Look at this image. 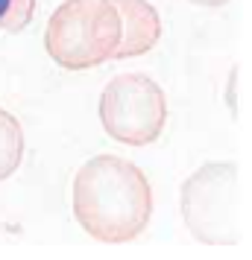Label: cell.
<instances>
[{"label": "cell", "mask_w": 252, "mask_h": 260, "mask_svg": "<svg viewBox=\"0 0 252 260\" xmlns=\"http://www.w3.org/2000/svg\"><path fill=\"white\" fill-rule=\"evenodd\" d=\"M73 216L100 243H129L153 216V190L144 170L118 155L88 158L73 178Z\"/></svg>", "instance_id": "6da1fadb"}, {"label": "cell", "mask_w": 252, "mask_h": 260, "mask_svg": "<svg viewBox=\"0 0 252 260\" xmlns=\"http://www.w3.org/2000/svg\"><path fill=\"white\" fill-rule=\"evenodd\" d=\"M123 24L115 0H65L50 15L44 50L65 71H88L115 59Z\"/></svg>", "instance_id": "7a4b0ae2"}, {"label": "cell", "mask_w": 252, "mask_h": 260, "mask_svg": "<svg viewBox=\"0 0 252 260\" xmlns=\"http://www.w3.org/2000/svg\"><path fill=\"white\" fill-rule=\"evenodd\" d=\"M179 208L188 231L200 243H238V167L229 161H214L193 170L182 184Z\"/></svg>", "instance_id": "3957f363"}, {"label": "cell", "mask_w": 252, "mask_h": 260, "mask_svg": "<svg viewBox=\"0 0 252 260\" xmlns=\"http://www.w3.org/2000/svg\"><path fill=\"white\" fill-rule=\"evenodd\" d=\"M100 123L111 141L150 146L167 123V96L144 73H120L100 94Z\"/></svg>", "instance_id": "277c9868"}, {"label": "cell", "mask_w": 252, "mask_h": 260, "mask_svg": "<svg viewBox=\"0 0 252 260\" xmlns=\"http://www.w3.org/2000/svg\"><path fill=\"white\" fill-rule=\"evenodd\" d=\"M123 24V38L115 59H135L144 56L161 38V18L150 0H115Z\"/></svg>", "instance_id": "5b68a950"}, {"label": "cell", "mask_w": 252, "mask_h": 260, "mask_svg": "<svg viewBox=\"0 0 252 260\" xmlns=\"http://www.w3.org/2000/svg\"><path fill=\"white\" fill-rule=\"evenodd\" d=\"M24 161V126L12 111L0 108V181L12 176Z\"/></svg>", "instance_id": "8992f818"}, {"label": "cell", "mask_w": 252, "mask_h": 260, "mask_svg": "<svg viewBox=\"0 0 252 260\" xmlns=\"http://www.w3.org/2000/svg\"><path fill=\"white\" fill-rule=\"evenodd\" d=\"M36 15V0H0V29L24 32Z\"/></svg>", "instance_id": "52a82bcc"}, {"label": "cell", "mask_w": 252, "mask_h": 260, "mask_svg": "<svg viewBox=\"0 0 252 260\" xmlns=\"http://www.w3.org/2000/svg\"><path fill=\"white\" fill-rule=\"evenodd\" d=\"M188 3H193V6H205V9H220V6H226V3H232V0H188Z\"/></svg>", "instance_id": "ba28073f"}]
</instances>
